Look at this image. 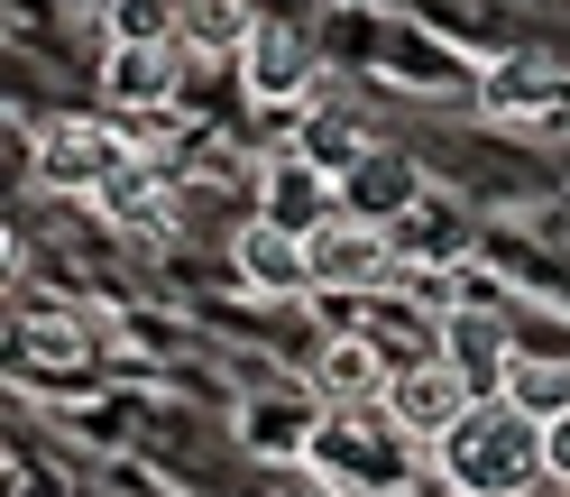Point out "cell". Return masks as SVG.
<instances>
[{
    "mask_svg": "<svg viewBox=\"0 0 570 497\" xmlns=\"http://www.w3.org/2000/svg\"><path fill=\"white\" fill-rule=\"evenodd\" d=\"M433 460H442V479H451L460 497H524L533 479H552V470H543V423L515 415L507 397H488Z\"/></svg>",
    "mask_w": 570,
    "mask_h": 497,
    "instance_id": "cell-1",
    "label": "cell"
},
{
    "mask_svg": "<svg viewBox=\"0 0 570 497\" xmlns=\"http://www.w3.org/2000/svg\"><path fill=\"white\" fill-rule=\"evenodd\" d=\"M479 406H488V397L433 350V360H405L396 378H386V406H377V415H386V433H396V442H433V451H442Z\"/></svg>",
    "mask_w": 570,
    "mask_h": 497,
    "instance_id": "cell-2",
    "label": "cell"
},
{
    "mask_svg": "<svg viewBox=\"0 0 570 497\" xmlns=\"http://www.w3.org/2000/svg\"><path fill=\"white\" fill-rule=\"evenodd\" d=\"M386 276H396V231L341 212L332 231H313V295L323 304H368Z\"/></svg>",
    "mask_w": 570,
    "mask_h": 497,
    "instance_id": "cell-3",
    "label": "cell"
},
{
    "mask_svg": "<svg viewBox=\"0 0 570 497\" xmlns=\"http://www.w3.org/2000/svg\"><path fill=\"white\" fill-rule=\"evenodd\" d=\"M129 157H138V148H129L111 120H56V129H47V148H38V175H47L56 194H101Z\"/></svg>",
    "mask_w": 570,
    "mask_h": 497,
    "instance_id": "cell-4",
    "label": "cell"
},
{
    "mask_svg": "<svg viewBox=\"0 0 570 497\" xmlns=\"http://www.w3.org/2000/svg\"><path fill=\"white\" fill-rule=\"evenodd\" d=\"M230 267H239V286H248V295H276V304L313 295V240L276 231V222H248V231L230 240Z\"/></svg>",
    "mask_w": 570,
    "mask_h": 497,
    "instance_id": "cell-5",
    "label": "cell"
},
{
    "mask_svg": "<svg viewBox=\"0 0 570 497\" xmlns=\"http://www.w3.org/2000/svg\"><path fill=\"white\" fill-rule=\"evenodd\" d=\"M341 203H350V194L332 185V166H313V157L295 148V157H276V166H267V212H258V222L313 240V231H332V222H341Z\"/></svg>",
    "mask_w": 570,
    "mask_h": 497,
    "instance_id": "cell-6",
    "label": "cell"
},
{
    "mask_svg": "<svg viewBox=\"0 0 570 497\" xmlns=\"http://www.w3.org/2000/svg\"><path fill=\"white\" fill-rule=\"evenodd\" d=\"M442 360L460 369L488 397V387H507V369H515V332H507V313H488V304H451L442 313Z\"/></svg>",
    "mask_w": 570,
    "mask_h": 497,
    "instance_id": "cell-7",
    "label": "cell"
},
{
    "mask_svg": "<svg viewBox=\"0 0 570 497\" xmlns=\"http://www.w3.org/2000/svg\"><path fill=\"white\" fill-rule=\"evenodd\" d=\"M386 378H396V369H386L377 360V341L368 332H332L323 341V360H313V387H323V406L341 415H360V406H386Z\"/></svg>",
    "mask_w": 570,
    "mask_h": 497,
    "instance_id": "cell-8",
    "label": "cell"
},
{
    "mask_svg": "<svg viewBox=\"0 0 570 497\" xmlns=\"http://www.w3.org/2000/svg\"><path fill=\"white\" fill-rule=\"evenodd\" d=\"M386 231H396V259H433V267H460V259H470V212L442 203V194H423L405 222H386Z\"/></svg>",
    "mask_w": 570,
    "mask_h": 497,
    "instance_id": "cell-9",
    "label": "cell"
},
{
    "mask_svg": "<svg viewBox=\"0 0 570 497\" xmlns=\"http://www.w3.org/2000/svg\"><path fill=\"white\" fill-rule=\"evenodd\" d=\"M101 92H111L120 111H166L175 101V56L166 47H111L101 56Z\"/></svg>",
    "mask_w": 570,
    "mask_h": 497,
    "instance_id": "cell-10",
    "label": "cell"
},
{
    "mask_svg": "<svg viewBox=\"0 0 570 497\" xmlns=\"http://www.w3.org/2000/svg\"><path fill=\"white\" fill-rule=\"evenodd\" d=\"M258 10H248V0H185V10H175V38H185L194 56H248L258 47Z\"/></svg>",
    "mask_w": 570,
    "mask_h": 497,
    "instance_id": "cell-11",
    "label": "cell"
},
{
    "mask_svg": "<svg viewBox=\"0 0 570 497\" xmlns=\"http://www.w3.org/2000/svg\"><path fill=\"white\" fill-rule=\"evenodd\" d=\"M304 75H313V38H304L295 19H267L258 47H248V84L276 101V92H304Z\"/></svg>",
    "mask_w": 570,
    "mask_h": 497,
    "instance_id": "cell-12",
    "label": "cell"
},
{
    "mask_svg": "<svg viewBox=\"0 0 570 497\" xmlns=\"http://www.w3.org/2000/svg\"><path fill=\"white\" fill-rule=\"evenodd\" d=\"M92 203H101V222H120V231H166V203H157V166L148 157H129Z\"/></svg>",
    "mask_w": 570,
    "mask_h": 497,
    "instance_id": "cell-13",
    "label": "cell"
},
{
    "mask_svg": "<svg viewBox=\"0 0 570 497\" xmlns=\"http://www.w3.org/2000/svg\"><path fill=\"white\" fill-rule=\"evenodd\" d=\"M497 397H507L515 415H533V423H561V415H570V369H561V360H515Z\"/></svg>",
    "mask_w": 570,
    "mask_h": 497,
    "instance_id": "cell-14",
    "label": "cell"
},
{
    "mask_svg": "<svg viewBox=\"0 0 570 497\" xmlns=\"http://www.w3.org/2000/svg\"><path fill=\"white\" fill-rule=\"evenodd\" d=\"M185 0H111V47H166Z\"/></svg>",
    "mask_w": 570,
    "mask_h": 497,
    "instance_id": "cell-15",
    "label": "cell"
},
{
    "mask_svg": "<svg viewBox=\"0 0 570 497\" xmlns=\"http://www.w3.org/2000/svg\"><path fill=\"white\" fill-rule=\"evenodd\" d=\"M488 101H497V111H543V101H561V84H552V65H543V56H515L507 75L488 84Z\"/></svg>",
    "mask_w": 570,
    "mask_h": 497,
    "instance_id": "cell-16",
    "label": "cell"
},
{
    "mask_svg": "<svg viewBox=\"0 0 570 497\" xmlns=\"http://www.w3.org/2000/svg\"><path fill=\"white\" fill-rule=\"evenodd\" d=\"M304 157H313V166H332V175H341V166H360V129H350V120H313Z\"/></svg>",
    "mask_w": 570,
    "mask_h": 497,
    "instance_id": "cell-17",
    "label": "cell"
},
{
    "mask_svg": "<svg viewBox=\"0 0 570 497\" xmlns=\"http://www.w3.org/2000/svg\"><path fill=\"white\" fill-rule=\"evenodd\" d=\"M543 470L570 488V415H561V423H543Z\"/></svg>",
    "mask_w": 570,
    "mask_h": 497,
    "instance_id": "cell-18",
    "label": "cell"
}]
</instances>
